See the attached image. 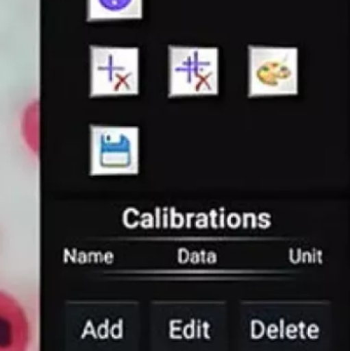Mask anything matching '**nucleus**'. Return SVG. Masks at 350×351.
Returning a JSON list of instances; mask_svg holds the SVG:
<instances>
[{"mask_svg":"<svg viewBox=\"0 0 350 351\" xmlns=\"http://www.w3.org/2000/svg\"><path fill=\"white\" fill-rule=\"evenodd\" d=\"M168 98L217 96L220 86L218 47L168 45Z\"/></svg>","mask_w":350,"mask_h":351,"instance_id":"1","label":"nucleus"},{"mask_svg":"<svg viewBox=\"0 0 350 351\" xmlns=\"http://www.w3.org/2000/svg\"><path fill=\"white\" fill-rule=\"evenodd\" d=\"M31 326L24 307L0 291V351H28Z\"/></svg>","mask_w":350,"mask_h":351,"instance_id":"3","label":"nucleus"},{"mask_svg":"<svg viewBox=\"0 0 350 351\" xmlns=\"http://www.w3.org/2000/svg\"><path fill=\"white\" fill-rule=\"evenodd\" d=\"M24 129L28 144L34 148L38 144V109L34 106L26 114Z\"/></svg>","mask_w":350,"mask_h":351,"instance_id":"5","label":"nucleus"},{"mask_svg":"<svg viewBox=\"0 0 350 351\" xmlns=\"http://www.w3.org/2000/svg\"><path fill=\"white\" fill-rule=\"evenodd\" d=\"M298 93V47L248 45L249 98L295 96Z\"/></svg>","mask_w":350,"mask_h":351,"instance_id":"2","label":"nucleus"},{"mask_svg":"<svg viewBox=\"0 0 350 351\" xmlns=\"http://www.w3.org/2000/svg\"><path fill=\"white\" fill-rule=\"evenodd\" d=\"M103 16L111 19H141L143 0H97Z\"/></svg>","mask_w":350,"mask_h":351,"instance_id":"4","label":"nucleus"}]
</instances>
